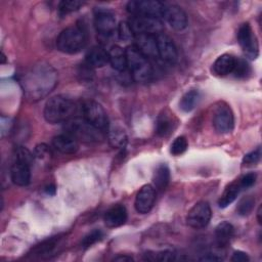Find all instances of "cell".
Wrapping results in <instances>:
<instances>
[{
	"instance_id": "1",
	"label": "cell",
	"mask_w": 262,
	"mask_h": 262,
	"mask_svg": "<svg viewBox=\"0 0 262 262\" xmlns=\"http://www.w3.org/2000/svg\"><path fill=\"white\" fill-rule=\"evenodd\" d=\"M57 83V72L46 63L39 62L32 66L23 74L20 85L27 99L37 101L45 97Z\"/></svg>"
},
{
	"instance_id": "2",
	"label": "cell",
	"mask_w": 262,
	"mask_h": 262,
	"mask_svg": "<svg viewBox=\"0 0 262 262\" xmlns=\"http://www.w3.org/2000/svg\"><path fill=\"white\" fill-rule=\"evenodd\" d=\"M81 110L72 97L63 94L52 96L44 106V118L50 124L67 123Z\"/></svg>"
},
{
	"instance_id": "3",
	"label": "cell",
	"mask_w": 262,
	"mask_h": 262,
	"mask_svg": "<svg viewBox=\"0 0 262 262\" xmlns=\"http://www.w3.org/2000/svg\"><path fill=\"white\" fill-rule=\"evenodd\" d=\"M127 58V69H129L134 81L144 83L150 80L152 68L148 58L142 54L133 44L125 49Z\"/></svg>"
},
{
	"instance_id": "4",
	"label": "cell",
	"mask_w": 262,
	"mask_h": 262,
	"mask_svg": "<svg viewBox=\"0 0 262 262\" xmlns=\"http://www.w3.org/2000/svg\"><path fill=\"white\" fill-rule=\"evenodd\" d=\"M87 43V35L83 28L72 26L62 30L57 39V49L67 54H75L80 52Z\"/></svg>"
},
{
	"instance_id": "5",
	"label": "cell",
	"mask_w": 262,
	"mask_h": 262,
	"mask_svg": "<svg viewBox=\"0 0 262 262\" xmlns=\"http://www.w3.org/2000/svg\"><path fill=\"white\" fill-rule=\"evenodd\" d=\"M66 133L75 137L78 141L97 142L103 138V132L88 123L82 117H75L66 123Z\"/></svg>"
},
{
	"instance_id": "6",
	"label": "cell",
	"mask_w": 262,
	"mask_h": 262,
	"mask_svg": "<svg viewBox=\"0 0 262 262\" xmlns=\"http://www.w3.org/2000/svg\"><path fill=\"white\" fill-rule=\"evenodd\" d=\"M81 117L103 133L108 130L106 112L100 103L94 100H86L81 104Z\"/></svg>"
},
{
	"instance_id": "7",
	"label": "cell",
	"mask_w": 262,
	"mask_h": 262,
	"mask_svg": "<svg viewBox=\"0 0 262 262\" xmlns=\"http://www.w3.org/2000/svg\"><path fill=\"white\" fill-rule=\"evenodd\" d=\"M165 3L157 0H135L127 3V11L132 16H151L162 19Z\"/></svg>"
},
{
	"instance_id": "8",
	"label": "cell",
	"mask_w": 262,
	"mask_h": 262,
	"mask_svg": "<svg viewBox=\"0 0 262 262\" xmlns=\"http://www.w3.org/2000/svg\"><path fill=\"white\" fill-rule=\"evenodd\" d=\"M128 24L134 35L146 34L156 36L163 33L164 30L162 19L151 16H131Z\"/></svg>"
},
{
	"instance_id": "9",
	"label": "cell",
	"mask_w": 262,
	"mask_h": 262,
	"mask_svg": "<svg viewBox=\"0 0 262 262\" xmlns=\"http://www.w3.org/2000/svg\"><path fill=\"white\" fill-rule=\"evenodd\" d=\"M237 42L242 47L245 55L250 59H255L259 54V46L257 42V38L252 30V27L245 23L243 24L237 31L236 34Z\"/></svg>"
},
{
	"instance_id": "10",
	"label": "cell",
	"mask_w": 262,
	"mask_h": 262,
	"mask_svg": "<svg viewBox=\"0 0 262 262\" xmlns=\"http://www.w3.org/2000/svg\"><path fill=\"white\" fill-rule=\"evenodd\" d=\"M214 129L220 134H226L232 131L234 127L233 113L228 104L221 102L216 106L212 118Z\"/></svg>"
},
{
	"instance_id": "11",
	"label": "cell",
	"mask_w": 262,
	"mask_h": 262,
	"mask_svg": "<svg viewBox=\"0 0 262 262\" xmlns=\"http://www.w3.org/2000/svg\"><path fill=\"white\" fill-rule=\"evenodd\" d=\"M212 216V211L210 205L207 202H199L196 203L187 213L186 215V223L195 229L206 227Z\"/></svg>"
},
{
	"instance_id": "12",
	"label": "cell",
	"mask_w": 262,
	"mask_h": 262,
	"mask_svg": "<svg viewBox=\"0 0 262 262\" xmlns=\"http://www.w3.org/2000/svg\"><path fill=\"white\" fill-rule=\"evenodd\" d=\"M94 27L103 37H111L117 31L115 14L106 8H96L94 11Z\"/></svg>"
},
{
	"instance_id": "13",
	"label": "cell",
	"mask_w": 262,
	"mask_h": 262,
	"mask_svg": "<svg viewBox=\"0 0 262 262\" xmlns=\"http://www.w3.org/2000/svg\"><path fill=\"white\" fill-rule=\"evenodd\" d=\"M162 19H165L175 31H183L187 27L186 13L182 8L174 4L165 3Z\"/></svg>"
},
{
	"instance_id": "14",
	"label": "cell",
	"mask_w": 262,
	"mask_h": 262,
	"mask_svg": "<svg viewBox=\"0 0 262 262\" xmlns=\"http://www.w3.org/2000/svg\"><path fill=\"white\" fill-rule=\"evenodd\" d=\"M156 41L158 56L168 63H175L178 57V52L173 40L164 33H161L156 35Z\"/></svg>"
},
{
	"instance_id": "15",
	"label": "cell",
	"mask_w": 262,
	"mask_h": 262,
	"mask_svg": "<svg viewBox=\"0 0 262 262\" xmlns=\"http://www.w3.org/2000/svg\"><path fill=\"white\" fill-rule=\"evenodd\" d=\"M156 201V189L150 184L143 185L136 194L134 207L135 210L140 214L148 213Z\"/></svg>"
},
{
	"instance_id": "16",
	"label": "cell",
	"mask_w": 262,
	"mask_h": 262,
	"mask_svg": "<svg viewBox=\"0 0 262 262\" xmlns=\"http://www.w3.org/2000/svg\"><path fill=\"white\" fill-rule=\"evenodd\" d=\"M134 41H135L134 45L147 58H149V57H159L158 56L156 36L146 35V34L134 35Z\"/></svg>"
},
{
	"instance_id": "17",
	"label": "cell",
	"mask_w": 262,
	"mask_h": 262,
	"mask_svg": "<svg viewBox=\"0 0 262 262\" xmlns=\"http://www.w3.org/2000/svg\"><path fill=\"white\" fill-rule=\"evenodd\" d=\"M31 166L19 162L14 161L10 168V178L11 181L18 186H27L31 181Z\"/></svg>"
},
{
	"instance_id": "18",
	"label": "cell",
	"mask_w": 262,
	"mask_h": 262,
	"mask_svg": "<svg viewBox=\"0 0 262 262\" xmlns=\"http://www.w3.org/2000/svg\"><path fill=\"white\" fill-rule=\"evenodd\" d=\"M52 145L56 150L66 155L75 154L79 149L78 140L68 133L54 136L52 139Z\"/></svg>"
},
{
	"instance_id": "19",
	"label": "cell",
	"mask_w": 262,
	"mask_h": 262,
	"mask_svg": "<svg viewBox=\"0 0 262 262\" xmlns=\"http://www.w3.org/2000/svg\"><path fill=\"white\" fill-rule=\"evenodd\" d=\"M104 223L107 227L122 226L127 220V211L123 205H114L104 214Z\"/></svg>"
},
{
	"instance_id": "20",
	"label": "cell",
	"mask_w": 262,
	"mask_h": 262,
	"mask_svg": "<svg viewBox=\"0 0 262 262\" xmlns=\"http://www.w3.org/2000/svg\"><path fill=\"white\" fill-rule=\"evenodd\" d=\"M85 60L86 66L91 69L102 68L108 62V51L101 46H93L87 51Z\"/></svg>"
},
{
	"instance_id": "21",
	"label": "cell",
	"mask_w": 262,
	"mask_h": 262,
	"mask_svg": "<svg viewBox=\"0 0 262 262\" xmlns=\"http://www.w3.org/2000/svg\"><path fill=\"white\" fill-rule=\"evenodd\" d=\"M175 128V121L173 114L167 113L166 111L161 113L156 121V134L160 137H166L172 133Z\"/></svg>"
},
{
	"instance_id": "22",
	"label": "cell",
	"mask_w": 262,
	"mask_h": 262,
	"mask_svg": "<svg viewBox=\"0 0 262 262\" xmlns=\"http://www.w3.org/2000/svg\"><path fill=\"white\" fill-rule=\"evenodd\" d=\"M234 235V227L228 221L220 222L215 228L216 244L220 248L226 247Z\"/></svg>"
},
{
	"instance_id": "23",
	"label": "cell",
	"mask_w": 262,
	"mask_h": 262,
	"mask_svg": "<svg viewBox=\"0 0 262 262\" xmlns=\"http://www.w3.org/2000/svg\"><path fill=\"white\" fill-rule=\"evenodd\" d=\"M235 58L236 57L228 53L220 55L213 63V72L217 76H226L228 74H231L235 63Z\"/></svg>"
},
{
	"instance_id": "24",
	"label": "cell",
	"mask_w": 262,
	"mask_h": 262,
	"mask_svg": "<svg viewBox=\"0 0 262 262\" xmlns=\"http://www.w3.org/2000/svg\"><path fill=\"white\" fill-rule=\"evenodd\" d=\"M170 181V170L169 167L162 163L157 166L152 175V186L156 190H164Z\"/></svg>"
},
{
	"instance_id": "25",
	"label": "cell",
	"mask_w": 262,
	"mask_h": 262,
	"mask_svg": "<svg viewBox=\"0 0 262 262\" xmlns=\"http://www.w3.org/2000/svg\"><path fill=\"white\" fill-rule=\"evenodd\" d=\"M108 62L112 64L113 69L118 72H124L127 69V58L126 52L120 46H113L108 50Z\"/></svg>"
},
{
	"instance_id": "26",
	"label": "cell",
	"mask_w": 262,
	"mask_h": 262,
	"mask_svg": "<svg viewBox=\"0 0 262 262\" xmlns=\"http://www.w3.org/2000/svg\"><path fill=\"white\" fill-rule=\"evenodd\" d=\"M243 188L241 186L239 179L234 180L229 185H227L226 188L224 189L223 193L221 194L219 201H218L219 207L220 208H226L227 206H229L232 202L235 201V199L237 198V195H238V193Z\"/></svg>"
},
{
	"instance_id": "27",
	"label": "cell",
	"mask_w": 262,
	"mask_h": 262,
	"mask_svg": "<svg viewBox=\"0 0 262 262\" xmlns=\"http://www.w3.org/2000/svg\"><path fill=\"white\" fill-rule=\"evenodd\" d=\"M107 138L112 146L117 148H124L127 144V135L125 131L118 126L108 127V130L106 131Z\"/></svg>"
},
{
	"instance_id": "28",
	"label": "cell",
	"mask_w": 262,
	"mask_h": 262,
	"mask_svg": "<svg viewBox=\"0 0 262 262\" xmlns=\"http://www.w3.org/2000/svg\"><path fill=\"white\" fill-rule=\"evenodd\" d=\"M60 237L59 236H53L50 237L46 241H44L43 243H41L40 245H37L33 250V254L39 257H44V256H50L51 253H53V251L55 250L56 246L59 244Z\"/></svg>"
},
{
	"instance_id": "29",
	"label": "cell",
	"mask_w": 262,
	"mask_h": 262,
	"mask_svg": "<svg viewBox=\"0 0 262 262\" xmlns=\"http://www.w3.org/2000/svg\"><path fill=\"white\" fill-rule=\"evenodd\" d=\"M200 92L195 89L189 90L183 94L179 101V107L184 112V113H189L191 112L195 105L198 104L200 100Z\"/></svg>"
},
{
	"instance_id": "30",
	"label": "cell",
	"mask_w": 262,
	"mask_h": 262,
	"mask_svg": "<svg viewBox=\"0 0 262 262\" xmlns=\"http://www.w3.org/2000/svg\"><path fill=\"white\" fill-rule=\"evenodd\" d=\"M232 73L236 79H245L250 76L251 67L245 58L237 57L235 58V63H234Z\"/></svg>"
},
{
	"instance_id": "31",
	"label": "cell",
	"mask_w": 262,
	"mask_h": 262,
	"mask_svg": "<svg viewBox=\"0 0 262 262\" xmlns=\"http://www.w3.org/2000/svg\"><path fill=\"white\" fill-rule=\"evenodd\" d=\"M254 205H255L254 196L246 195V196L242 198L239 200V202L237 203L236 212L241 216H247V215H249L253 211Z\"/></svg>"
},
{
	"instance_id": "32",
	"label": "cell",
	"mask_w": 262,
	"mask_h": 262,
	"mask_svg": "<svg viewBox=\"0 0 262 262\" xmlns=\"http://www.w3.org/2000/svg\"><path fill=\"white\" fill-rule=\"evenodd\" d=\"M83 4L84 2L77 0H64L58 4V12L60 15H66L70 12L78 10L81 6H83Z\"/></svg>"
},
{
	"instance_id": "33",
	"label": "cell",
	"mask_w": 262,
	"mask_h": 262,
	"mask_svg": "<svg viewBox=\"0 0 262 262\" xmlns=\"http://www.w3.org/2000/svg\"><path fill=\"white\" fill-rule=\"evenodd\" d=\"M102 237H103V232L100 229H93L83 237L81 245L84 249H87L93 246L94 244H96L97 242L101 241Z\"/></svg>"
},
{
	"instance_id": "34",
	"label": "cell",
	"mask_w": 262,
	"mask_h": 262,
	"mask_svg": "<svg viewBox=\"0 0 262 262\" xmlns=\"http://www.w3.org/2000/svg\"><path fill=\"white\" fill-rule=\"evenodd\" d=\"M117 34L120 40L122 41H130L134 39V33L130 28L128 21H121L117 27Z\"/></svg>"
},
{
	"instance_id": "35",
	"label": "cell",
	"mask_w": 262,
	"mask_h": 262,
	"mask_svg": "<svg viewBox=\"0 0 262 262\" xmlns=\"http://www.w3.org/2000/svg\"><path fill=\"white\" fill-rule=\"evenodd\" d=\"M187 140L184 136H178L174 139V141L171 144L170 152L173 156H180L187 149Z\"/></svg>"
},
{
	"instance_id": "36",
	"label": "cell",
	"mask_w": 262,
	"mask_h": 262,
	"mask_svg": "<svg viewBox=\"0 0 262 262\" xmlns=\"http://www.w3.org/2000/svg\"><path fill=\"white\" fill-rule=\"evenodd\" d=\"M34 160V155L24 146H17L14 151V161H19L31 166Z\"/></svg>"
},
{
	"instance_id": "37",
	"label": "cell",
	"mask_w": 262,
	"mask_h": 262,
	"mask_svg": "<svg viewBox=\"0 0 262 262\" xmlns=\"http://www.w3.org/2000/svg\"><path fill=\"white\" fill-rule=\"evenodd\" d=\"M146 259L147 260H151V261H171L175 259L176 254L171 251V250H164V251H160V252H156V253H148L145 254Z\"/></svg>"
},
{
	"instance_id": "38",
	"label": "cell",
	"mask_w": 262,
	"mask_h": 262,
	"mask_svg": "<svg viewBox=\"0 0 262 262\" xmlns=\"http://www.w3.org/2000/svg\"><path fill=\"white\" fill-rule=\"evenodd\" d=\"M260 158H261V148L258 146L256 149L245 155V157L243 159V164L247 165V166L256 165L260 161Z\"/></svg>"
},
{
	"instance_id": "39",
	"label": "cell",
	"mask_w": 262,
	"mask_h": 262,
	"mask_svg": "<svg viewBox=\"0 0 262 262\" xmlns=\"http://www.w3.org/2000/svg\"><path fill=\"white\" fill-rule=\"evenodd\" d=\"M256 178H257V175L253 172L251 173H247L246 175L242 176L239 178V183H241V186L243 189H246V188H249L251 186L254 185V183L256 182Z\"/></svg>"
},
{
	"instance_id": "40",
	"label": "cell",
	"mask_w": 262,
	"mask_h": 262,
	"mask_svg": "<svg viewBox=\"0 0 262 262\" xmlns=\"http://www.w3.org/2000/svg\"><path fill=\"white\" fill-rule=\"evenodd\" d=\"M34 156H35L36 159H39V160L48 159L49 156H50V149H49V147L46 144L41 143V144L36 146L35 155Z\"/></svg>"
},
{
	"instance_id": "41",
	"label": "cell",
	"mask_w": 262,
	"mask_h": 262,
	"mask_svg": "<svg viewBox=\"0 0 262 262\" xmlns=\"http://www.w3.org/2000/svg\"><path fill=\"white\" fill-rule=\"evenodd\" d=\"M231 261L233 262H248L250 261V258L247 253L243 251H234L231 256Z\"/></svg>"
},
{
	"instance_id": "42",
	"label": "cell",
	"mask_w": 262,
	"mask_h": 262,
	"mask_svg": "<svg viewBox=\"0 0 262 262\" xmlns=\"http://www.w3.org/2000/svg\"><path fill=\"white\" fill-rule=\"evenodd\" d=\"M222 258L218 257L216 254H208L207 256H204L200 258V260H205V261H220Z\"/></svg>"
},
{
	"instance_id": "43",
	"label": "cell",
	"mask_w": 262,
	"mask_h": 262,
	"mask_svg": "<svg viewBox=\"0 0 262 262\" xmlns=\"http://www.w3.org/2000/svg\"><path fill=\"white\" fill-rule=\"evenodd\" d=\"M114 261H133V258L131 256H127V255H121V256H117L114 258Z\"/></svg>"
},
{
	"instance_id": "44",
	"label": "cell",
	"mask_w": 262,
	"mask_h": 262,
	"mask_svg": "<svg viewBox=\"0 0 262 262\" xmlns=\"http://www.w3.org/2000/svg\"><path fill=\"white\" fill-rule=\"evenodd\" d=\"M45 192L49 195H53L55 193V186L54 185H49L45 188Z\"/></svg>"
},
{
	"instance_id": "45",
	"label": "cell",
	"mask_w": 262,
	"mask_h": 262,
	"mask_svg": "<svg viewBox=\"0 0 262 262\" xmlns=\"http://www.w3.org/2000/svg\"><path fill=\"white\" fill-rule=\"evenodd\" d=\"M257 219H258V223L261 224V206L258 208V211H257Z\"/></svg>"
},
{
	"instance_id": "46",
	"label": "cell",
	"mask_w": 262,
	"mask_h": 262,
	"mask_svg": "<svg viewBox=\"0 0 262 262\" xmlns=\"http://www.w3.org/2000/svg\"><path fill=\"white\" fill-rule=\"evenodd\" d=\"M2 63H4L5 62V55H4V53H2Z\"/></svg>"
}]
</instances>
